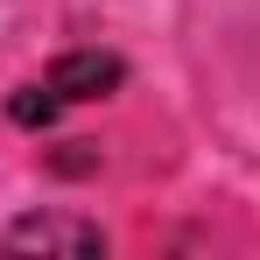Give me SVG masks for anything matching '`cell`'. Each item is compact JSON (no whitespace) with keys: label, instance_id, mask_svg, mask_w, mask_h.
<instances>
[{"label":"cell","instance_id":"3957f363","mask_svg":"<svg viewBox=\"0 0 260 260\" xmlns=\"http://www.w3.org/2000/svg\"><path fill=\"white\" fill-rule=\"evenodd\" d=\"M56 113H63V99H56L49 85H21L14 99H7V120H14V127H49Z\"/></svg>","mask_w":260,"mask_h":260},{"label":"cell","instance_id":"6da1fadb","mask_svg":"<svg viewBox=\"0 0 260 260\" xmlns=\"http://www.w3.org/2000/svg\"><path fill=\"white\" fill-rule=\"evenodd\" d=\"M0 253H71V260H91V253H106V232H99L91 218L36 211V218H21V225H7Z\"/></svg>","mask_w":260,"mask_h":260},{"label":"cell","instance_id":"7a4b0ae2","mask_svg":"<svg viewBox=\"0 0 260 260\" xmlns=\"http://www.w3.org/2000/svg\"><path fill=\"white\" fill-rule=\"evenodd\" d=\"M127 78V63L113 56V49H71V56H56L43 71V85L63 99V106H78V99H106V91Z\"/></svg>","mask_w":260,"mask_h":260}]
</instances>
